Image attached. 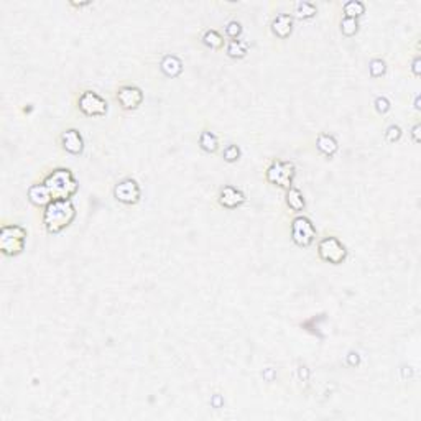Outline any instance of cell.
<instances>
[{"mask_svg":"<svg viewBox=\"0 0 421 421\" xmlns=\"http://www.w3.org/2000/svg\"><path fill=\"white\" fill-rule=\"evenodd\" d=\"M76 217V207L71 199H53L45 207L43 224L49 234H59Z\"/></svg>","mask_w":421,"mask_h":421,"instance_id":"6da1fadb","label":"cell"},{"mask_svg":"<svg viewBox=\"0 0 421 421\" xmlns=\"http://www.w3.org/2000/svg\"><path fill=\"white\" fill-rule=\"evenodd\" d=\"M43 183L46 185L53 199H71L78 191V181L68 168L53 169Z\"/></svg>","mask_w":421,"mask_h":421,"instance_id":"7a4b0ae2","label":"cell"},{"mask_svg":"<svg viewBox=\"0 0 421 421\" xmlns=\"http://www.w3.org/2000/svg\"><path fill=\"white\" fill-rule=\"evenodd\" d=\"M27 230L22 225H4L0 229V250L4 255L15 257L23 252Z\"/></svg>","mask_w":421,"mask_h":421,"instance_id":"3957f363","label":"cell"},{"mask_svg":"<svg viewBox=\"0 0 421 421\" xmlns=\"http://www.w3.org/2000/svg\"><path fill=\"white\" fill-rule=\"evenodd\" d=\"M265 178L270 185L290 190L294 178V165L291 161H273L267 168Z\"/></svg>","mask_w":421,"mask_h":421,"instance_id":"277c9868","label":"cell"},{"mask_svg":"<svg viewBox=\"0 0 421 421\" xmlns=\"http://www.w3.org/2000/svg\"><path fill=\"white\" fill-rule=\"evenodd\" d=\"M316 237V229L311 222V219L306 216H298L291 222V238L299 247H310Z\"/></svg>","mask_w":421,"mask_h":421,"instance_id":"5b68a950","label":"cell"},{"mask_svg":"<svg viewBox=\"0 0 421 421\" xmlns=\"http://www.w3.org/2000/svg\"><path fill=\"white\" fill-rule=\"evenodd\" d=\"M318 254L324 262H329L332 265H339L347 257V250H345V247L336 237H324L318 244Z\"/></svg>","mask_w":421,"mask_h":421,"instance_id":"8992f818","label":"cell"},{"mask_svg":"<svg viewBox=\"0 0 421 421\" xmlns=\"http://www.w3.org/2000/svg\"><path fill=\"white\" fill-rule=\"evenodd\" d=\"M78 107L84 115H105L107 114V102L92 91H84L78 99Z\"/></svg>","mask_w":421,"mask_h":421,"instance_id":"52a82bcc","label":"cell"},{"mask_svg":"<svg viewBox=\"0 0 421 421\" xmlns=\"http://www.w3.org/2000/svg\"><path fill=\"white\" fill-rule=\"evenodd\" d=\"M114 196H115V199L118 201V203L132 206V204H137L138 201H140L142 191H140V186H138V183L135 179L125 178V179L121 181V183L115 185Z\"/></svg>","mask_w":421,"mask_h":421,"instance_id":"ba28073f","label":"cell"},{"mask_svg":"<svg viewBox=\"0 0 421 421\" xmlns=\"http://www.w3.org/2000/svg\"><path fill=\"white\" fill-rule=\"evenodd\" d=\"M117 100L125 110H134L143 102V92L137 86H122L117 92Z\"/></svg>","mask_w":421,"mask_h":421,"instance_id":"9c48e42d","label":"cell"},{"mask_svg":"<svg viewBox=\"0 0 421 421\" xmlns=\"http://www.w3.org/2000/svg\"><path fill=\"white\" fill-rule=\"evenodd\" d=\"M219 203L227 209H235L245 203V194L234 186H224L219 193Z\"/></svg>","mask_w":421,"mask_h":421,"instance_id":"30bf717a","label":"cell"},{"mask_svg":"<svg viewBox=\"0 0 421 421\" xmlns=\"http://www.w3.org/2000/svg\"><path fill=\"white\" fill-rule=\"evenodd\" d=\"M61 145H63V148H65L68 153L79 155L81 152H83V148H84V140H83V137H81V134H79L78 130L69 129L66 132H63Z\"/></svg>","mask_w":421,"mask_h":421,"instance_id":"8fae6325","label":"cell"},{"mask_svg":"<svg viewBox=\"0 0 421 421\" xmlns=\"http://www.w3.org/2000/svg\"><path fill=\"white\" fill-rule=\"evenodd\" d=\"M28 201L36 207H43V206L46 207L53 201V198L46 185L41 183V185H31L28 188Z\"/></svg>","mask_w":421,"mask_h":421,"instance_id":"7c38bea8","label":"cell"},{"mask_svg":"<svg viewBox=\"0 0 421 421\" xmlns=\"http://www.w3.org/2000/svg\"><path fill=\"white\" fill-rule=\"evenodd\" d=\"M272 31L278 38H288L293 31V18L288 14H280L272 23Z\"/></svg>","mask_w":421,"mask_h":421,"instance_id":"4fadbf2b","label":"cell"},{"mask_svg":"<svg viewBox=\"0 0 421 421\" xmlns=\"http://www.w3.org/2000/svg\"><path fill=\"white\" fill-rule=\"evenodd\" d=\"M160 68L165 76L168 78H178L181 73H183V63H181L179 58L173 54H166L165 58L161 59Z\"/></svg>","mask_w":421,"mask_h":421,"instance_id":"5bb4252c","label":"cell"},{"mask_svg":"<svg viewBox=\"0 0 421 421\" xmlns=\"http://www.w3.org/2000/svg\"><path fill=\"white\" fill-rule=\"evenodd\" d=\"M316 147H318L319 152H321L323 155H326V156H332L337 152V148H339L336 138L332 137V135H328V134H321V135L318 137Z\"/></svg>","mask_w":421,"mask_h":421,"instance_id":"9a60e30c","label":"cell"},{"mask_svg":"<svg viewBox=\"0 0 421 421\" xmlns=\"http://www.w3.org/2000/svg\"><path fill=\"white\" fill-rule=\"evenodd\" d=\"M286 204H288V207H290L291 211L299 212V211L305 209L306 201L303 198V194H301V191L291 186L290 190H288V193H286Z\"/></svg>","mask_w":421,"mask_h":421,"instance_id":"2e32d148","label":"cell"},{"mask_svg":"<svg viewBox=\"0 0 421 421\" xmlns=\"http://www.w3.org/2000/svg\"><path fill=\"white\" fill-rule=\"evenodd\" d=\"M199 147L204 150V152L207 153H214L217 152V148H219V140H217V137L212 134V132H207L204 130L203 134L199 135Z\"/></svg>","mask_w":421,"mask_h":421,"instance_id":"e0dca14e","label":"cell"},{"mask_svg":"<svg viewBox=\"0 0 421 421\" xmlns=\"http://www.w3.org/2000/svg\"><path fill=\"white\" fill-rule=\"evenodd\" d=\"M344 14L347 18H355L357 20V17H362L366 14V5L359 0H350L344 5Z\"/></svg>","mask_w":421,"mask_h":421,"instance_id":"ac0fdd59","label":"cell"},{"mask_svg":"<svg viewBox=\"0 0 421 421\" xmlns=\"http://www.w3.org/2000/svg\"><path fill=\"white\" fill-rule=\"evenodd\" d=\"M203 43L206 46H209L212 49H221L224 46V38L217 33L216 30H207L203 36Z\"/></svg>","mask_w":421,"mask_h":421,"instance_id":"d6986e66","label":"cell"},{"mask_svg":"<svg viewBox=\"0 0 421 421\" xmlns=\"http://www.w3.org/2000/svg\"><path fill=\"white\" fill-rule=\"evenodd\" d=\"M316 15V7L310 2H299L294 7V17L301 18V20H308V18H313Z\"/></svg>","mask_w":421,"mask_h":421,"instance_id":"ffe728a7","label":"cell"},{"mask_svg":"<svg viewBox=\"0 0 421 421\" xmlns=\"http://www.w3.org/2000/svg\"><path fill=\"white\" fill-rule=\"evenodd\" d=\"M227 54L235 59L244 58L247 54V43H244L240 40H232L227 45Z\"/></svg>","mask_w":421,"mask_h":421,"instance_id":"44dd1931","label":"cell"},{"mask_svg":"<svg viewBox=\"0 0 421 421\" xmlns=\"http://www.w3.org/2000/svg\"><path fill=\"white\" fill-rule=\"evenodd\" d=\"M341 30L345 36H352L357 33V30H359V23H357L355 18H347L345 17L344 20L341 22Z\"/></svg>","mask_w":421,"mask_h":421,"instance_id":"7402d4cb","label":"cell"},{"mask_svg":"<svg viewBox=\"0 0 421 421\" xmlns=\"http://www.w3.org/2000/svg\"><path fill=\"white\" fill-rule=\"evenodd\" d=\"M369 69H370V74H372L374 78H380V76H383V74H385V69H387V66H385V61L383 59H372L370 61V66H369Z\"/></svg>","mask_w":421,"mask_h":421,"instance_id":"603a6c76","label":"cell"},{"mask_svg":"<svg viewBox=\"0 0 421 421\" xmlns=\"http://www.w3.org/2000/svg\"><path fill=\"white\" fill-rule=\"evenodd\" d=\"M222 156L227 163H234V161H237L238 158H240V148H238L237 145L225 147L224 152H222Z\"/></svg>","mask_w":421,"mask_h":421,"instance_id":"cb8c5ba5","label":"cell"},{"mask_svg":"<svg viewBox=\"0 0 421 421\" xmlns=\"http://www.w3.org/2000/svg\"><path fill=\"white\" fill-rule=\"evenodd\" d=\"M400 137H401V129L398 127V125H390V127H388V129H387V132H385V138H387V142H390V143L398 142V140H400Z\"/></svg>","mask_w":421,"mask_h":421,"instance_id":"d4e9b609","label":"cell"},{"mask_svg":"<svg viewBox=\"0 0 421 421\" xmlns=\"http://www.w3.org/2000/svg\"><path fill=\"white\" fill-rule=\"evenodd\" d=\"M225 33H227L229 38H238L242 33V27H240V23L238 22H229L227 23V27H225Z\"/></svg>","mask_w":421,"mask_h":421,"instance_id":"484cf974","label":"cell"},{"mask_svg":"<svg viewBox=\"0 0 421 421\" xmlns=\"http://www.w3.org/2000/svg\"><path fill=\"white\" fill-rule=\"evenodd\" d=\"M374 104H375V110L379 114H385V112L390 110V102H388L387 97H377Z\"/></svg>","mask_w":421,"mask_h":421,"instance_id":"4316f807","label":"cell"},{"mask_svg":"<svg viewBox=\"0 0 421 421\" xmlns=\"http://www.w3.org/2000/svg\"><path fill=\"white\" fill-rule=\"evenodd\" d=\"M345 360H347V364L350 367H355V366H359L360 364V357L357 352H349L347 357H345Z\"/></svg>","mask_w":421,"mask_h":421,"instance_id":"83f0119b","label":"cell"},{"mask_svg":"<svg viewBox=\"0 0 421 421\" xmlns=\"http://www.w3.org/2000/svg\"><path fill=\"white\" fill-rule=\"evenodd\" d=\"M211 405L214 406V408H221V406L224 405V400H222L221 395H214V397H212V400H211Z\"/></svg>","mask_w":421,"mask_h":421,"instance_id":"f1b7e54d","label":"cell"},{"mask_svg":"<svg viewBox=\"0 0 421 421\" xmlns=\"http://www.w3.org/2000/svg\"><path fill=\"white\" fill-rule=\"evenodd\" d=\"M411 71L414 76H419V58L416 56V58L413 59V65H411Z\"/></svg>","mask_w":421,"mask_h":421,"instance_id":"f546056e","label":"cell"},{"mask_svg":"<svg viewBox=\"0 0 421 421\" xmlns=\"http://www.w3.org/2000/svg\"><path fill=\"white\" fill-rule=\"evenodd\" d=\"M273 377H275V370H273V369H267L265 372H263V379L273 380Z\"/></svg>","mask_w":421,"mask_h":421,"instance_id":"4dcf8cb0","label":"cell"},{"mask_svg":"<svg viewBox=\"0 0 421 421\" xmlns=\"http://www.w3.org/2000/svg\"><path fill=\"white\" fill-rule=\"evenodd\" d=\"M418 132H419V125L416 124V125H414V127H413V130H411V135H413V140H414V143H418V142H419Z\"/></svg>","mask_w":421,"mask_h":421,"instance_id":"1f68e13d","label":"cell"},{"mask_svg":"<svg viewBox=\"0 0 421 421\" xmlns=\"http://www.w3.org/2000/svg\"><path fill=\"white\" fill-rule=\"evenodd\" d=\"M299 377L303 380H308V369L306 367H299Z\"/></svg>","mask_w":421,"mask_h":421,"instance_id":"d6a6232c","label":"cell"},{"mask_svg":"<svg viewBox=\"0 0 421 421\" xmlns=\"http://www.w3.org/2000/svg\"><path fill=\"white\" fill-rule=\"evenodd\" d=\"M403 377H411V370H410V367H405V369H403Z\"/></svg>","mask_w":421,"mask_h":421,"instance_id":"836d02e7","label":"cell"},{"mask_svg":"<svg viewBox=\"0 0 421 421\" xmlns=\"http://www.w3.org/2000/svg\"><path fill=\"white\" fill-rule=\"evenodd\" d=\"M414 107L419 109V97H416V100H414Z\"/></svg>","mask_w":421,"mask_h":421,"instance_id":"e575fe53","label":"cell"}]
</instances>
